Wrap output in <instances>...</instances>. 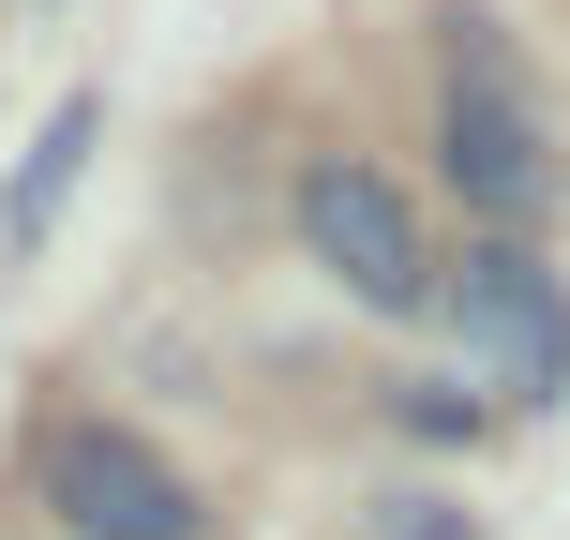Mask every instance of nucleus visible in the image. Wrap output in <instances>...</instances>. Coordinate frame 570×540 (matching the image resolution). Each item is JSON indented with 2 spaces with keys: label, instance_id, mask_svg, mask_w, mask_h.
Returning <instances> with one entry per match:
<instances>
[{
  "label": "nucleus",
  "instance_id": "obj_1",
  "mask_svg": "<svg viewBox=\"0 0 570 540\" xmlns=\"http://www.w3.org/2000/svg\"><path fill=\"white\" fill-rule=\"evenodd\" d=\"M435 315H451V345H465L481 391H511V405L570 391V285L525 256V240H481L465 271H435Z\"/></svg>",
  "mask_w": 570,
  "mask_h": 540
},
{
  "label": "nucleus",
  "instance_id": "obj_2",
  "mask_svg": "<svg viewBox=\"0 0 570 540\" xmlns=\"http://www.w3.org/2000/svg\"><path fill=\"white\" fill-rule=\"evenodd\" d=\"M435 150H451V196H465V210H495V226H525V210L556 196L541 106L511 90V60H495V30H481V16L451 30V120H435Z\"/></svg>",
  "mask_w": 570,
  "mask_h": 540
},
{
  "label": "nucleus",
  "instance_id": "obj_3",
  "mask_svg": "<svg viewBox=\"0 0 570 540\" xmlns=\"http://www.w3.org/2000/svg\"><path fill=\"white\" fill-rule=\"evenodd\" d=\"M301 240H315V271H331L361 315H421V301H435L421 210H405L375 166H315V180H301Z\"/></svg>",
  "mask_w": 570,
  "mask_h": 540
},
{
  "label": "nucleus",
  "instance_id": "obj_4",
  "mask_svg": "<svg viewBox=\"0 0 570 540\" xmlns=\"http://www.w3.org/2000/svg\"><path fill=\"white\" fill-rule=\"evenodd\" d=\"M46 511L76 526V540H196V481H180L150 435L76 421V435L46 451Z\"/></svg>",
  "mask_w": 570,
  "mask_h": 540
},
{
  "label": "nucleus",
  "instance_id": "obj_5",
  "mask_svg": "<svg viewBox=\"0 0 570 540\" xmlns=\"http://www.w3.org/2000/svg\"><path fill=\"white\" fill-rule=\"evenodd\" d=\"M90 136H106V106H90V90H76V106H60L46 136L16 150V196H0V240H46V226H60V196H76V166H90Z\"/></svg>",
  "mask_w": 570,
  "mask_h": 540
},
{
  "label": "nucleus",
  "instance_id": "obj_6",
  "mask_svg": "<svg viewBox=\"0 0 570 540\" xmlns=\"http://www.w3.org/2000/svg\"><path fill=\"white\" fill-rule=\"evenodd\" d=\"M375 540H465V511H435V495H391V526Z\"/></svg>",
  "mask_w": 570,
  "mask_h": 540
}]
</instances>
